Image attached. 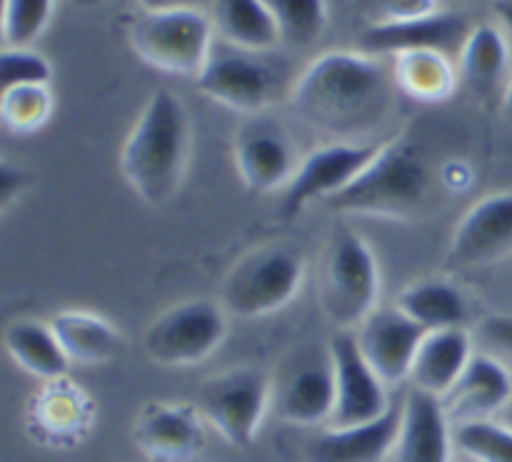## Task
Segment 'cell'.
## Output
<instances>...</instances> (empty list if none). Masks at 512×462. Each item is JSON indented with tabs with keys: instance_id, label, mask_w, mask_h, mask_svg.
Segmentation results:
<instances>
[{
	"instance_id": "obj_24",
	"label": "cell",
	"mask_w": 512,
	"mask_h": 462,
	"mask_svg": "<svg viewBox=\"0 0 512 462\" xmlns=\"http://www.w3.org/2000/svg\"><path fill=\"white\" fill-rule=\"evenodd\" d=\"M5 353L20 370L45 383L60 380L70 368L58 335L53 333L50 323L40 320L23 318L10 323L5 330Z\"/></svg>"
},
{
	"instance_id": "obj_9",
	"label": "cell",
	"mask_w": 512,
	"mask_h": 462,
	"mask_svg": "<svg viewBox=\"0 0 512 462\" xmlns=\"http://www.w3.org/2000/svg\"><path fill=\"white\" fill-rule=\"evenodd\" d=\"M195 83L205 98L245 115L263 113L278 90V78L260 53L223 40L213 45Z\"/></svg>"
},
{
	"instance_id": "obj_32",
	"label": "cell",
	"mask_w": 512,
	"mask_h": 462,
	"mask_svg": "<svg viewBox=\"0 0 512 462\" xmlns=\"http://www.w3.org/2000/svg\"><path fill=\"white\" fill-rule=\"evenodd\" d=\"M53 68L43 53L28 48H3L0 53V90L18 85H50Z\"/></svg>"
},
{
	"instance_id": "obj_39",
	"label": "cell",
	"mask_w": 512,
	"mask_h": 462,
	"mask_svg": "<svg viewBox=\"0 0 512 462\" xmlns=\"http://www.w3.org/2000/svg\"><path fill=\"white\" fill-rule=\"evenodd\" d=\"M73 5H78V8H98V5H103L105 0H70Z\"/></svg>"
},
{
	"instance_id": "obj_1",
	"label": "cell",
	"mask_w": 512,
	"mask_h": 462,
	"mask_svg": "<svg viewBox=\"0 0 512 462\" xmlns=\"http://www.w3.org/2000/svg\"><path fill=\"white\" fill-rule=\"evenodd\" d=\"M395 93L390 65L378 55L328 50L298 75L290 105L300 123L330 143H365V135L388 120Z\"/></svg>"
},
{
	"instance_id": "obj_18",
	"label": "cell",
	"mask_w": 512,
	"mask_h": 462,
	"mask_svg": "<svg viewBox=\"0 0 512 462\" xmlns=\"http://www.w3.org/2000/svg\"><path fill=\"white\" fill-rule=\"evenodd\" d=\"M512 395V375L493 353H475L458 383L440 398L450 423L493 420Z\"/></svg>"
},
{
	"instance_id": "obj_12",
	"label": "cell",
	"mask_w": 512,
	"mask_h": 462,
	"mask_svg": "<svg viewBox=\"0 0 512 462\" xmlns=\"http://www.w3.org/2000/svg\"><path fill=\"white\" fill-rule=\"evenodd\" d=\"M330 360H333L335 375V408L328 425L348 428V425H363L388 413L393 400L388 398V385L380 380L363 358L358 348L355 333L350 330H335L328 345Z\"/></svg>"
},
{
	"instance_id": "obj_30",
	"label": "cell",
	"mask_w": 512,
	"mask_h": 462,
	"mask_svg": "<svg viewBox=\"0 0 512 462\" xmlns=\"http://www.w3.org/2000/svg\"><path fill=\"white\" fill-rule=\"evenodd\" d=\"M455 450L473 462H512V430L498 420L453 425Z\"/></svg>"
},
{
	"instance_id": "obj_8",
	"label": "cell",
	"mask_w": 512,
	"mask_h": 462,
	"mask_svg": "<svg viewBox=\"0 0 512 462\" xmlns=\"http://www.w3.org/2000/svg\"><path fill=\"white\" fill-rule=\"evenodd\" d=\"M228 313L213 300H185L160 313L143 335V350L155 365L190 368L223 345Z\"/></svg>"
},
{
	"instance_id": "obj_31",
	"label": "cell",
	"mask_w": 512,
	"mask_h": 462,
	"mask_svg": "<svg viewBox=\"0 0 512 462\" xmlns=\"http://www.w3.org/2000/svg\"><path fill=\"white\" fill-rule=\"evenodd\" d=\"M55 0H3V48H28L48 28Z\"/></svg>"
},
{
	"instance_id": "obj_20",
	"label": "cell",
	"mask_w": 512,
	"mask_h": 462,
	"mask_svg": "<svg viewBox=\"0 0 512 462\" xmlns=\"http://www.w3.org/2000/svg\"><path fill=\"white\" fill-rule=\"evenodd\" d=\"M135 443L160 462H183L203 448V418L195 408L155 403L140 413L135 425Z\"/></svg>"
},
{
	"instance_id": "obj_13",
	"label": "cell",
	"mask_w": 512,
	"mask_h": 462,
	"mask_svg": "<svg viewBox=\"0 0 512 462\" xmlns=\"http://www.w3.org/2000/svg\"><path fill=\"white\" fill-rule=\"evenodd\" d=\"M298 153L288 130L270 118H253L238 128L233 165L240 183L253 193H275L293 180Z\"/></svg>"
},
{
	"instance_id": "obj_11",
	"label": "cell",
	"mask_w": 512,
	"mask_h": 462,
	"mask_svg": "<svg viewBox=\"0 0 512 462\" xmlns=\"http://www.w3.org/2000/svg\"><path fill=\"white\" fill-rule=\"evenodd\" d=\"M335 408V375L330 353H298L273 378L270 410L295 428L328 425Z\"/></svg>"
},
{
	"instance_id": "obj_38",
	"label": "cell",
	"mask_w": 512,
	"mask_h": 462,
	"mask_svg": "<svg viewBox=\"0 0 512 462\" xmlns=\"http://www.w3.org/2000/svg\"><path fill=\"white\" fill-rule=\"evenodd\" d=\"M503 108H505V113H508L512 118V75H510L508 85H505V90H503Z\"/></svg>"
},
{
	"instance_id": "obj_29",
	"label": "cell",
	"mask_w": 512,
	"mask_h": 462,
	"mask_svg": "<svg viewBox=\"0 0 512 462\" xmlns=\"http://www.w3.org/2000/svg\"><path fill=\"white\" fill-rule=\"evenodd\" d=\"M53 113L50 85H18L0 90V118L15 135L38 133Z\"/></svg>"
},
{
	"instance_id": "obj_40",
	"label": "cell",
	"mask_w": 512,
	"mask_h": 462,
	"mask_svg": "<svg viewBox=\"0 0 512 462\" xmlns=\"http://www.w3.org/2000/svg\"><path fill=\"white\" fill-rule=\"evenodd\" d=\"M460 462H473V460H468V458H463V460H460Z\"/></svg>"
},
{
	"instance_id": "obj_10",
	"label": "cell",
	"mask_w": 512,
	"mask_h": 462,
	"mask_svg": "<svg viewBox=\"0 0 512 462\" xmlns=\"http://www.w3.org/2000/svg\"><path fill=\"white\" fill-rule=\"evenodd\" d=\"M383 143H325L300 158L293 180L280 195V215L298 218L305 208L325 203L348 188L375 158Z\"/></svg>"
},
{
	"instance_id": "obj_17",
	"label": "cell",
	"mask_w": 512,
	"mask_h": 462,
	"mask_svg": "<svg viewBox=\"0 0 512 462\" xmlns=\"http://www.w3.org/2000/svg\"><path fill=\"white\" fill-rule=\"evenodd\" d=\"M470 33V23L465 15L453 13V10H438L433 15L415 20H403V23H370L360 33V48L370 55H393L405 53V50H453L463 48L465 38Z\"/></svg>"
},
{
	"instance_id": "obj_23",
	"label": "cell",
	"mask_w": 512,
	"mask_h": 462,
	"mask_svg": "<svg viewBox=\"0 0 512 462\" xmlns=\"http://www.w3.org/2000/svg\"><path fill=\"white\" fill-rule=\"evenodd\" d=\"M398 93L418 103H440L448 100L458 88V68L443 50H405L390 58Z\"/></svg>"
},
{
	"instance_id": "obj_22",
	"label": "cell",
	"mask_w": 512,
	"mask_h": 462,
	"mask_svg": "<svg viewBox=\"0 0 512 462\" xmlns=\"http://www.w3.org/2000/svg\"><path fill=\"white\" fill-rule=\"evenodd\" d=\"M510 40L500 25L483 23L470 28L458 53L460 83L478 98L503 93L510 80Z\"/></svg>"
},
{
	"instance_id": "obj_15",
	"label": "cell",
	"mask_w": 512,
	"mask_h": 462,
	"mask_svg": "<svg viewBox=\"0 0 512 462\" xmlns=\"http://www.w3.org/2000/svg\"><path fill=\"white\" fill-rule=\"evenodd\" d=\"M353 333L363 358L385 385H398L410 378L425 330L413 323L398 305L375 308Z\"/></svg>"
},
{
	"instance_id": "obj_25",
	"label": "cell",
	"mask_w": 512,
	"mask_h": 462,
	"mask_svg": "<svg viewBox=\"0 0 512 462\" xmlns=\"http://www.w3.org/2000/svg\"><path fill=\"white\" fill-rule=\"evenodd\" d=\"M50 328L58 335L70 363H105L120 348V335L115 325L90 310H60L50 320Z\"/></svg>"
},
{
	"instance_id": "obj_26",
	"label": "cell",
	"mask_w": 512,
	"mask_h": 462,
	"mask_svg": "<svg viewBox=\"0 0 512 462\" xmlns=\"http://www.w3.org/2000/svg\"><path fill=\"white\" fill-rule=\"evenodd\" d=\"M398 308L418 323L425 333L430 330L465 328L468 320V303L465 295L450 280L425 278L408 285L400 293Z\"/></svg>"
},
{
	"instance_id": "obj_5",
	"label": "cell",
	"mask_w": 512,
	"mask_h": 462,
	"mask_svg": "<svg viewBox=\"0 0 512 462\" xmlns=\"http://www.w3.org/2000/svg\"><path fill=\"white\" fill-rule=\"evenodd\" d=\"M210 15L193 5L145 10L128 23V43L150 68L168 75L198 78L215 45Z\"/></svg>"
},
{
	"instance_id": "obj_36",
	"label": "cell",
	"mask_w": 512,
	"mask_h": 462,
	"mask_svg": "<svg viewBox=\"0 0 512 462\" xmlns=\"http://www.w3.org/2000/svg\"><path fill=\"white\" fill-rule=\"evenodd\" d=\"M140 8L145 10H163V8H175V5H190L188 0H138Z\"/></svg>"
},
{
	"instance_id": "obj_3",
	"label": "cell",
	"mask_w": 512,
	"mask_h": 462,
	"mask_svg": "<svg viewBox=\"0 0 512 462\" xmlns=\"http://www.w3.org/2000/svg\"><path fill=\"white\" fill-rule=\"evenodd\" d=\"M433 203V175L423 150L398 138L380 145L375 158L358 178L325 200V208L338 215L413 220Z\"/></svg>"
},
{
	"instance_id": "obj_4",
	"label": "cell",
	"mask_w": 512,
	"mask_h": 462,
	"mask_svg": "<svg viewBox=\"0 0 512 462\" xmlns=\"http://www.w3.org/2000/svg\"><path fill=\"white\" fill-rule=\"evenodd\" d=\"M380 295V268L373 248L350 225H335L320 270L318 303L335 330L353 333L375 308Z\"/></svg>"
},
{
	"instance_id": "obj_7",
	"label": "cell",
	"mask_w": 512,
	"mask_h": 462,
	"mask_svg": "<svg viewBox=\"0 0 512 462\" xmlns=\"http://www.w3.org/2000/svg\"><path fill=\"white\" fill-rule=\"evenodd\" d=\"M273 398V378L258 368H230L203 380L195 393L200 418L235 448H248L258 435Z\"/></svg>"
},
{
	"instance_id": "obj_34",
	"label": "cell",
	"mask_w": 512,
	"mask_h": 462,
	"mask_svg": "<svg viewBox=\"0 0 512 462\" xmlns=\"http://www.w3.org/2000/svg\"><path fill=\"white\" fill-rule=\"evenodd\" d=\"M480 340L488 353L512 360V313H493L480 323Z\"/></svg>"
},
{
	"instance_id": "obj_37",
	"label": "cell",
	"mask_w": 512,
	"mask_h": 462,
	"mask_svg": "<svg viewBox=\"0 0 512 462\" xmlns=\"http://www.w3.org/2000/svg\"><path fill=\"white\" fill-rule=\"evenodd\" d=\"M493 420H498V423H503L505 428L512 430V395H510L508 403H505V408L498 413V418H493Z\"/></svg>"
},
{
	"instance_id": "obj_21",
	"label": "cell",
	"mask_w": 512,
	"mask_h": 462,
	"mask_svg": "<svg viewBox=\"0 0 512 462\" xmlns=\"http://www.w3.org/2000/svg\"><path fill=\"white\" fill-rule=\"evenodd\" d=\"M473 338L465 328H448V330H430L420 340V348L415 353L413 370H410V385L415 390L443 398L468 363L473 360Z\"/></svg>"
},
{
	"instance_id": "obj_28",
	"label": "cell",
	"mask_w": 512,
	"mask_h": 462,
	"mask_svg": "<svg viewBox=\"0 0 512 462\" xmlns=\"http://www.w3.org/2000/svg\"><path fill=\"white\" fill-rule=\"evenodd\" d=\"M278 28L280 43L308 48L318 43L328 25L325 0H263Z\"/></svg>"
},
{
	"instance_id": "obj_14",
	"label": "cell",
	"mask_w": 512,
	"mask_h": 462,
	"mask_svg": "<svg viewBox=\"0 0 512 462\" xmlns=\"http://www.w3.org/2000/svg\"><path fill=\"white\" fill-rule=\"evenodd\" d=\"M512 253V190H500L470 205L450 238V263L485 268Z\"/></svg>"
},
{
	"instance_id": "obj_2",
	"label": "cell",
	"mask_w": 512,
	"mask_h": 462,
	"mask_svg": "<svg viewBox=\"0 0 512 462\" xmlns=\"http://www.w3.org/2000/svg\"><path fill=\"white\" fill-rule=\"evenodd\" d=\"M188 158V110L170 90H155L120 148V175L143 203L165 205L183 185Z\"/></svg>"
},
{
	"instance_id": "obj_16",
	"label": "cell",
	"mask_w": 512,
	"mask_h": 462,
	"mask_svg": "<svg viewBox=\"0 0 512 462\" xmlns=\"http://www.w3.org/2000/svg\"><path fill=\"white\" fill-rule=\"evenodd\" d=\"M403 403H393L388 413L363 425L320 428L300 448L303 462H383L390 458L400 435Z\"/></svg>"
},
{
	"instance_id": "obj_35",
	"label": "cell",
	"mask_w": 512,
	"mask_h": 462,
	"mask_svg": "<svg viewBox=\"0 0 512 462\" xmlns=\"http://www.w3.org/2000/svg\"><path fill=\"white\" fill-rule=\"evenodd\" d=\"M493 13L498 18L500 30L512 40V0H493Z\"/></svg>"
},
{
	"instance_id": "obj_27",
	"label": "cell",
	"mask_w": 512,
	"mask_h": 462,
	"mask_svg": "<svg viewBox=\"0 0 512 462\" xmlns=\"http://www.w3.org/2000/svg\"><path fill=\"white\" fill-rule=\"evenodd\" d=\"M215 33L235 48L265 53L280 43L278 28L263 0H215Z\"/></svg>"
},
{
	"instance_id": "obj_33",
	"label": "cell",
	"mask_w": 512,
	"mask_h": 462,
	"mask_svg": "<svg viewBox=\"0 0 512 462\" xmlns=\"http://www.w3.org/2000/svg\"><path fill=\"white\" fill-rule=\"evenodd\" d=\"M440 0H365L370 23H403L440 10Z\"/></svg>"
},
{
	"instance_id": "obj_19",
	"label": "cell",
	"mask_w": 512,
	"mask_h": 462,
	"mask_svg": "<svg viewBox=\"0 0 512 462\" xmlns=\"http://www.w3.org/2000/svg\"><path fill=\"white\" fill-rule=\"evenodd\" d=\"M453 450V423L440 398L410 388L403 398L395 462H453Z\"/></svg>"
},
{
	"instance_id": "obj_6",
	"label": "cell",
	"mask_w": 512,
	"mask_h": 462,
	"mask_svg": "<svg viewBox=\"0 0 512 462\" xmlns=\"http://www.w3.org/2000/svg\"><path fill=\"white\" fill-rule=\"evenodd\" d=\"M305 278V260L293 245L250 250L225 275L220 305L233 318H265L293 303Z\"/></svg>"
}]
</instances>
